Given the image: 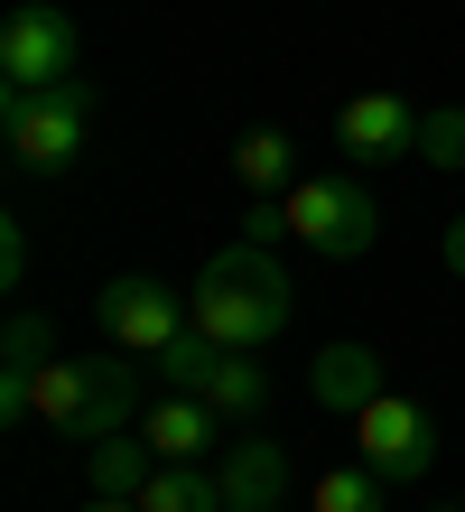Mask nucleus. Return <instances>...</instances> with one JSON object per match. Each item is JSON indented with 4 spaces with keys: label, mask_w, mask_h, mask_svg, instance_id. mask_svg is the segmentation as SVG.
I'll return each instance as SVG.
<instances>
[{
    "label": "nucleus",
    "mask_w": 465,
    "mask_h": 512,
    "mask_svg": "<svg viewBox=\"0 0 465 512\" xmlns=\"http://www.w3.org/2000/svg\"><path fill=\"white\" fill-rule=\"evenodd\" d=\"M186 317L205 326L214 345H242V354H261L279 326L298 317V289H289V270L270 261V243H224L205 270H196V298H186Z\"/></svg>",
    "instance_id": "nucleus-1"
},
{
    "label": "nucleus",
    "mask_w": 465,
    "mask_h": 512,
    "mask_svg": "<svg viewBox=\"0 0 465 512\" xmlns=\"http://www.w3.org/2000/svg\"><path fill=\"white\" fill-rule=\"evenodd\" d=\"M149 354H56V364L38 373V391H28V419H47V429H66V438H112V429H131L140 419V373Z\"/></svg>",
    "instance_id": "nucleus-2"
},
{
    "label": "nucleus",
    "mask_w": 465,
    "mask_h": 512,
    "mask_svg": "<svg viewBox=\"0 0 465 512\" xmlns=\"http://www.w3.org/2000/svg\"><path fill=\"white\" fill-rule=\"evenodd\" d=\"M84 131H93V84L66 75V84H47V94H0V140H10V159L19 168H75L84 159Z\"/></svg>",
    "instance_id": "nucleus-3"
},
{
    "label": "nucleus",
    "mask_w": 465,
    "mask_h": 512,
    "mask_svg": "<svg viewBox=\"0 0 465 512\" xmlns=\"http://www.w3.org/2000/svg\"><path fill=\"white\" fill-rule=\"evenodd\" d=\"M279 205H289V233L307 252H326V261H363L372 233H382V205H372L354 177H298Z\"/></svg>",
    "instance_id": "nucleus-4"
},
{
    "label": "nucleus",
    "mask_w": 465,
    "mask_h": 512,
    "mask_svg": "<svg viewBox=\"0 0 465 512\" xmlns=\"http://www.w3.org/2000/svg\"><path fill=\"white\" fill-rule=\"evenodd\" d=\"M75 75V19L56 0H19L0 19V94H47Z\"/></svg>",
    "instance_id": "nucleus-5"
},
{
    "label": "nucleus",
    "mask_w": 465,
    "mask_h": 512,
    "mask_svg": "<svg viewBox=\"0 0 465 512\" xmlns=\"http://www.w3.org/2000/svg\"><path fill=\"white\" fill-rule=\"evenodd\" d=\"M354 457L372 475H391V485H419V475L438 466V419H428L410 391H382V401L354 410Z\"/></svg>",
    "instance_id": "nucleus-6"
},
{
    "label": "nucleus",
    "mask_w": 465,
    "mask_h": 512,
    "mask_svg": "<svg viewBox=\"0 0 465 512\" xmlns=\"http://www.w3.org/2000/svg\"><path fill=\"white\" fill-rule=\"evenodd\" d=\"M93 317H103V336H112L121 354H159L168 336H186V326H196V317H186V298L159 289V280H140V270L93 298Z\"/></svg>",
    "instance_id": "nucleus-7"
},
{
    "label": "nucleus",
    "mask_w": 465,
    "mask_h": 512,
    "mask_svg": "<svg viewBox=\"0 0 465 512\" xmlns=\"http://www.w3.org/2000/svg\"><path fill=\"white\" fill-rule=\"evenodd\" d=\"M419 122L428 112L410 94H354L335 112V140H345L354 168H391V159H419Z\"/></svg>",
    "instance_id": "nucleus-8"
},
{
    "label": "nucleus",
    "mask_w": 465,
    "mask_h": 512,
    "mask_svg": "<svg viewBox=\"0 0 465 512\" xmlns=\"http://www.w3.org/2000/svg\"><path fill=\"white\" fill-rule=\"evenodd\" d=\"M131 429L159 447V466H205V447H224V438H214V429H224V410L196 401V391H168V401H149Z\"/></svg>",
    "instance_id": "nucleus-9"
},
{
    "label": "nucleus",
    "mask_w": 465,
    "mask_h": 512,
    "mask_svg": "<svg viewBox=\"0 0 465 512\" xmlns=\"http://www.w3.org/2000/svg\"><path fill=\"white\" fill-rule=\"evenodd\" d=\"M56 364V336L38 308H10V326H0V419H28V391H38V373Z\"/></svg>",
    "instance_id": "nucleus-10"
},
{
    "label": "nucleus",
    "mask_w": 465,
    "mask_h": 512,
    "mask_svg": "<svg viewBox=\"0 0 465 512\" xmlns=\"http://www.w3.org/2000/svg\"><path fill=\"white\" fill-rule=\"evenodd\" d=\"M224 503L233 512H279V494H289V447L279 438H242V447H224Z\"/></svg>",
    "instance_id": "nucleus-11"
},
{
    "label": "nucleus",
    "mask_w": 465,
    "mask_h": 512,
    "mask_svg": "<svg viewBox=\"0 0 465 512\" xmlns=\"http://www.w3.org/2000/svg\"><path fill=\"white\" fill-rule=\"evenodd\" d=\"M307 391H317V410H363V401H382V354H372V345H326L317 354V373H307Z\"/></svg>",
    "instance_id": "nucleus-12"
},
{
    "label": "nucleus",
    "mask_w": 465,
    "mask_h": 512,
    "mask_svg": "<svg viewBox=\"0 0 465 512\" xmlns=\"http://www.w3.org/2000/svg\"><path fill=\"white\" fill-rule=\"evenodd\" d=\"M159 475V447H149L140 429H112V438H93V457H84V485L93 494H112V503H140V485Z\"/></svg>",
    "instance_id": "nucleus-13"
},
{
    "label": "nucleus",
    "mask_w": 465,
    "mask_h": 512,
    "mask_svg": "<svg viewBox=\"0 0 465 512\" xmlns=\"http://www.w3.org/2000/svg\"><path fill=\"white\" fill-rule=\"evenodd\" d=\"M233 177H242L252 196H289V187H298V140H289V131H242V140H233Z\"/></svg>",
    "instance_id": "nucleus-14"
},
{
    "label": "nucleus",
    "mask_w": 465,
    "mask_h": 512,
    "mask_svg": "<svg viewBox=\"0 0 465 512\" xmlns=\"http://www.w3.org/2000/svg\"><path fill=\"white\" fill-rule=\"evenodd\" d=\"M140 512H233V503H224V475L214 466H159L140 485Z\"/></svg>",
    "instance_id": "nucleus-15"
},
{
    "label": "nucleus",
    "mask_w": 465,
    "mask_h": 512,
    "mask_svg": "<svg viewBox=\"0 0 465 512\" xmlns=\"http://www.w3.org/2000/svg\"><path fill=\"white\" fill-rule=\"evenodd\" d=\"M382 485H391V475H372L354 457V466H326L317 485H307V503H317V512H382Z\"/></svg>",
    "instance_id": "nucleus-16"
},
{
    "label": "nucleus",
    "mask_w": 465,
    "mask_h": 512,
    "mask_svg": "<svg viewBox=\"0 0 465 512\" xmlns=\"http://www.w3.org/2000/svg\"><path fill=\"white\" fill-rule=\"evenodd\" d=\"M419 159H428V168H465V112H456V103H428V122H419Z\"/></svg>",
    "instance_id": "nucleus-17"
},
{
    "label": "nucleus",
    "mask_w": 465,
    "mask_h": 512,
    "mask_svg": "<svg viewBox=\"0 0 465 512\" xmlns=\"http://www.w3.org/2000/svg\"><path fill=\"white\" fill-rule=\"evenodd\" d=\"M19 280H28V224L0 215V289H19Z\"/></svg>",
    "instance_id": "nucleus-18"
},
{
    "label": "nucleus",
    "mask_w": 465,
    "mask_h": 512,
    "mask_svg": "<svg viewBox=\"0 0 465 512\" xmlns=\"http://www.w3.org/2000/svg\"><path fill=\"white\" fill-rule=\"evenodd\" d=\"M438 261H447V270H456V280H465V215H456V224L438 233Z\"/></svg>",
    "instance_id": "nucleus-19"
},
{
    "label": "nucleus",
    "mask_w": 465,
    "mask_h": 512,
    "mask_svg": "<svg viewBox=\"0 0 465 512\" xmlns=\"http://www.w3.org/2000/svg\"><path fill=\"white\" fill-rule=\"evenodd\" d=\"M84 512H140V503H112V494H93V503H84Z\"/></svg>",
    "instance_id": "nucleus-20"
},
{
    "label": "nucleus",
    "mask_w": 465,
    "mask_h": 512,
    "mask_svg": "<svg viewBox=\"0 0 465 512\" xmlns=\"http://www.w3.org/2000/svg\"><path fill=\"white\" fill-rule=\"evenodd\" d=\"M438 512H465V503H438Z\"/></svg>",
    "instance_id": "nucleus-21"
}]
</instances>
